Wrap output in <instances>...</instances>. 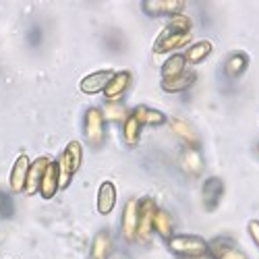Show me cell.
I'll use <instances>...</instances> for the list:
<instances>
[{
	"label": "cell",
	"mask_w": 259,
	"mask_h": 259,
	"mask_svg": "<svg viewBox=\"0 0 259 259\" xmlns=\"http://www.w3.org/2000/svg\"><path fill=\"white\" fill-rule=\"evenodd\" d=\"M168 249L179 257H197L209 253V243L197 234H175L168 241Z\"/></svg>",
	"instance_id": "1"
},
{
	"label": "cell",
	"mask_w": 259,
	"mask_h": 259,
	"mask_svg": "<svg viewBox=\"0 0 259 259\" xmlns=\"http://www.w3.org/2000/svg\"><path fill=\"white\" fill-rule=\"evenodd\" d=\"M156 211H158V203L152 197L137 199V239L147 241L152 236Z\"/></svg>",
	"instance_id": "2"
},
{
	"label": "cell",
	"mask_w": 259,
	"mask_h": 259,
	"mask_svg": "<svg viewBox=\"0 0 259 259\" xmlns=\"http://www.w3.org/2000/svg\"><path fill=\"white\" fill-rule=\"evenodd\" d=\"M104 114L100 108H90L85 112L83 118V133L88 137V141L92 143V147H100L106 139V124H104Z\"/></svg>",
	"instance_id": "3"
},
{
	"label": "cell",
	"mask_w": 259,
	"mask_h": 259,
	"mask_svg": "<svg viewBox=\"0 0 259 259\" xmlns=\"http://www.w3.org/2000/svg\"><path fill=\"white\" fill-rule=\"evenodd\" d=\"M120 234L126 243L137 241V199H128L120 218Z\"/></svg>",
	"instance_id": "4"
},
{
	"label": "cell",
	"mask_w": 259,
	"mask_h": 259,
	"mask_svg": "<svg viewBox=\"0 0 259 259\" xmlns=\"http://www.w3.org/2000/svg\"><path fill=\"white\" fill-rule=\"evenodd\" d=\"M29 158L27 154H21L13 168H11V177H9V185H11V193H23L25 191V185H27V175H29Z\"/></svg>",
	"instance_id": "5"
},
{
	"label": "cell",
	"mask_w": 259,
	"mask_h": 259,
	"mask_svg": "<svg viewBox=\"0 0 259 259\" xmlns=\"http://www.w3.org/2000/svg\"><path fill=\"white\" fill-rule=\"evenodd\" d=\"M141 9L152 15V17H162V15H181L183 9H185V3L183 0H145L141 5Z\"/></svg>",
	"instance_id": "6"
},
{
	"label": "cell",
	"mask_w": 259,
	"mask_h": 259,
	"mask_svg": "<svg viewBox=\"0 0 259 259\" xmlns=\"http://www.w3.org/2000/svg\"><path fill=\"white\" fill-rule=\"evenodd\" d=\"M114 77V71L110 69H102V71H96V73H90L88 77H83L79 88L83 94L88 96H94V94H100L106 90V85L110 83V79Z\"/></svg>",
	"instance_id": "7"
},
{
	"label": "cell",
	"mask_w": 259,
	"mask_h": 259,
	"mask_svg": "<svg viewBox=\"0 0 259 259\" xmlns=\"http://www.w3.org/2000/svg\"><path fill=\"white\" fill-rule=\"evenodd\" d=\"M189 39H191V33H175V31H170L168 27H164V31L156 37L154 52L156 54L172 52V50H177L179 46H185Z\"/></svg>",
	"instance_id": "8"
},
{
	"label": "cell",
	"mask_w": 259,
	"mask_h": 259,
	"mask_svg": "<svg viewBox=\"0 0 259 259\" xmlns=\"http://www.w3.org/2000/svg\"><path fill=\"white\" fill-rule=\"evenodd\" d=\"M209 253L215 259H247V253L241 247H236L230 239H224V236L213 239L209 243Z\"/></svg>",
	"instance_id": "9"
},
{
	"label": "cell",
	"mask_w": 259,
	"mask_h": 259,
	"mask_svg": "<svg viewBox=\"0 0 259 259\" xmlns=\"http://www.w3.org/2000/svg\"><path fill=\"white\" fill-rule=\"evenodd\" d=\"M128 85H131V71H118V73H114V77L110 79V83H108L106 90H104L106 102H118L126 94Z\"/></svg>",
	"instance_id": "10"
},
{
	"label": "cell",
	"mask_w": 259,
	"mask_h": 259,
	"mask_svg": "<svg viewBox=\"0 0 259 259\" xmlns=\"http://www.w3.org/2000/svg\"><path fill=\"white\" fill-rule=\"evenodd\" d=\"M201 195H203V205H205V209H215V207L220 205L222 197H224V183H222L218 177H209V179L203 183Z\"/></svg>",
	"instance_id": "11"
},
{
	"label": "cell",
	"mask_w": 259,
	"mask_h": 259,
	"mask_svg": "<svg viewBox=\"0 0 259 259\" xmlns=\"http://www.w3.org/2000/svg\"><path fill=\"white\" fill-rule=\"evenodd\" d=\"M52 160L46 158V156H41L37 160L31 162L29 166V175H27V185H25V193L27 195H33V193H39V185H41V179H44L46 175V168Z\"/></svg>",
	"instance_id": "12"
},
{
	"label": "cell",
	"mask_w": 259,
	"mask_h": 259,
	"mask_svg": "<svg viewBox=\"0 0 259 259\" xmlns=\"http://www.w3.org/2000/svg\"><path fill=\"white\" fill-rule=\"evenodd\" d=\"M112 249H114L112 234L108 230H100L94 236V243H92V249H90V259H108L112 253Z\"/></svg>",
	"instance_id": "13"
},
{
	"label": "cell",
	"mask_w": 259,
	"mask_h": 259,
	"mask_svg": "<svg viewBox=\"0 0 259 259\" xmlns=\"http://www.w3.org/2000/svg\"><path fill=\"white\" fill-rule=\"evenodd\" d=\"M116 205V187L110 181H104L98 191V211L102 215H108Z\"/></svg>",
	"instance_id": "14"
},
{
	"label": "cell",
	"mask_w": 259,
	"mask_h": 259,
	"mask_svg": "<svg viewBox=\"0 0 259 259\" xmlns=\"http://www.w3.org/2000/svg\"><path fill=\"white\" fill-rule=\"evenodd\" d=\"M170 128H172V133H175L181 141L187 143V147H193L195 149L199 145V135L197 131L193 128V124H189L187 120H181V118H175L170 122Z\"/></svg>",
	"instance_id": "15"
},
{
	"label": "cell",
	"mask_w": 259,
	"mask_h": 259,
	"mask_svg": "<svg viewBox=\"0 0 259 259\" xmlns=\"http://www.w3.org/2000/svg\"><path fill=\"white\" fill-rule=\"evenodd\" d=\"M58 164L56 162H50L48 168H46V175L41 179V185H39V195L44 199H52L56 193H58Z\"/></svg>",
	"instance_id": "16"
},
{
	"label": "cell",
	"mask_w": 259,
	"mask_h": 259,
	"mask_svg": "<svg viewBox=\"0 0 259 259\" xmlns=\"http://www.w3.org/2000/svg\"><path fill=\"white\" fill-rule=\"evenodd\" d=\"M195 73L193 71H185L183 75L179 77H172V79H162V90L166 94H179V92H185L187 88H191L195 83Z\"/></svg>",
	"instance_id": "17"
},
{
	"label": "cell",
	"mask_w": 259,
	"mask_h": 259,
	"mask_svg": "<svg viewBox=\"0 0 259 259\" xmlns=\"http://www.w3.org/2000/svg\"><path fill=\"white\" fill-rule=\"evenodd\" d=\"M154 230L162 236L166 243L175 236V220H172V215L162 207H158V211L154 215Z\"/></svg>",
	"instance_id": "18"
},
{
	"label": "cell",
	"mask_w": 259,
	"mask_h": 259,
	"mask_svg": "<svg viewBox=\"0 0 259 259\" xmlns=\"http://www.w3.org/2000/svg\"><path fill=\"white\" fill-rule=\"evenodd\" d=\"M249 67V56L245 52H232L224 62V73L232 79L241 77Z\"/></svg>",
	"instance_id": "19"
},
{
	"label": "cell",
	"mask_w": 259,
	"mask_h": 259,
	"mask_svg": "<svg viewBox=\"0 0 259 259\" xmlns=\"http://www.w3.org/2000/svg\"><path fill=\"white\" fill-rule=\"evenodd\" d=\"M181 164H183V170L187 172V175H191V177H199L203 172V160L197 154V149H193V147H187L183 152Z\"/></svg>",
	"instance_id": "20"
},
{
	"label": "cell",
	"mask_w": 259,
	"mask_h": 259,
	"mask_svg": "<svg viewBox=\"0 0 259 259\" xmlns=\"http://www.w3.org/2000/svg\"><path fill=\"white\" fill-rule=\"evenodd\" d=\"M131 114H133L143 126H145V124L158 126V124H164V122H166V116H164L160 110H154V108H149V106H137Z\"/></svg>",
	"instance_id": "21"
},
{
	"label": "cell",
	"mask_w": 259,
	"mask_h": 259,
	"mask_svg": "<svg viewBox=\"0 0 259 259\" xmlns=\"http://www.w3.org/2000/svg\"><path fill=\"white\" fill-rule=\"evenodd\" d=\"M211 50H213L211 41L209 39H201V41H195L193 46H189V50L185 52V58L191 64H199V62H203L211 54Z\"/></svg>",
	"instance_id": "22"
},
{
	"label": "cell",
	"mask_w": 259,
	"mask_h": 259,
	"mask_svg": "<svg viewBox=\"0 0 259 259\" xmlns=\"http://www.w3.org/2000/svg\"><path fill=\"white\" fill-rule=\"evenodd\" d=\"M141 128H143V124H141L133 114L126 116V120L122 122V137H124V143H126L128 147H135V145L139 143Z\"/></svg>",
	"instance_id": "23"
},
{
	"label": "cell",
	"mask_w": 259,
	"mask_h": 259,
	"mask_svg": "<svg viewBox=\"0 0 259 259\" xmlns=\"http://www.w3.org/2000/svg\"><path fill=\"white\" fill-rule=\"evenodd\" d=\"M187 67V58L185 54H172L170 58H166V62L162 64V79H172L185 73Z\"/></svg>",
	"instance_id": "24"
},
{
	"label": "cell",
	"mask_w": 259,
	"mask_h": 259,
	"mask_svg": "<svg viewBox=\"0 0 259 259\" xmlns=\"http://www.w3.org/2000/svg\"><path fill=\"white\" fill-rule=\"evenodd\" d=\"M104 118L106 120H110V122H124L126 120V110H124V108L118 104V102H106V108H104Z\"/></svg>",
	"instance_id": "25"
},
{
	"label": "cell",
	"mask_w": 259,
	"mask_h": 259,
	"mask_svg": "<svg viewBox=\"0 0 259 259\" xmlns=\"http://www.w3.org/2000/svg\"><path fill=\"white\" fill-rule=\"evenodd\" d=\"M64 156L71 160V166L77 172L81 168V158H83V145H81V141H71L67 147H64Z\"/></svg>",
	"instance_id": "26"
},
{
	"label": "cell",
	"mask_w": 259,
	"mask_h": 259,
	"mask_svg": "<svg viewBox=\"0 0 259 259\" xmlns=\"http://www.w3.org/2000/svg\"><path fill=\"white\" fill-rule=\"evenodd\" d=\"M166 27L170 31H175V33H191V19L187 15H183V13L175 15V17H170Z\"/></svg>",
	"instance_id": "27"
},
{
	"label": "cell",
	"mask_w": 259,
	"mask_h": 259,
	"mask_svg": "<svg viewBox=\"0 0 259 259\" xmlns=\"http://www.w3.org/2000/svg\"><path fill=\"white\" fill-rule=\"evenodd\" d=\"M0 215L3 218H11L13 215V201H11V195L5 191H0Z\"/></svg>",
	"instance_id": "28"
},
{
	"label": "cell",
	"mask_w": 259,
	"mask_h": 259,
	"mask_svg": "<svg viewBox=\"0 0 259 259\" xmlns=\"http://www.w3.org/2000/svg\"><path fill=\"white\" fill-rule=\"evenodd\" d=\"M27 39H29V44L31 46H37L41 39H44V33H41V29L39 27H33L29 33H27Z\"/></svg>",
	"instance_id": "29"
},
{
	"label": "cell",
	"mask_w": 259,
	"mask_h": 259,
	"mask_svg": "<svg viewBox=\"0 0 259 259\" xmlns=\"http://www.w3.org/2000/svg\"><path fill=\"white\" fill-rule=\"evenodd\" d=\"M249 236L253 239V243L259 247V220H251L249 222Z\"/></svg>",
	"instance_id": "30"
},
{
	"label": "cell",
	"mask_w": 259,
	"mask_h": 259,
	"mask_svg": "<svg viewBox=\"0 0 259 259\" xmlns=\"http://www.w3.org/2000/svg\"><path fill=\"white\" fill-rule=\"evenodd\" d=\"M177 259H215L211 253H205V255H197V257H177Z\"/></svg>",
	"instance_id": "31"
},
{
	"label": "cell",
	"mask_w": 259,
	"mask_h": 259,
	"mask_svg": "<svg viewBox=\"0 0 259 259\" xmlns=\"http://www.w3.org/2000/svg\"><path fill=\"white\" fill-rule=\"evenodd\" d=\"M257 154H259V145H257Z\"/></svg>",
	"instance_id": "32"
}]
</instances>
